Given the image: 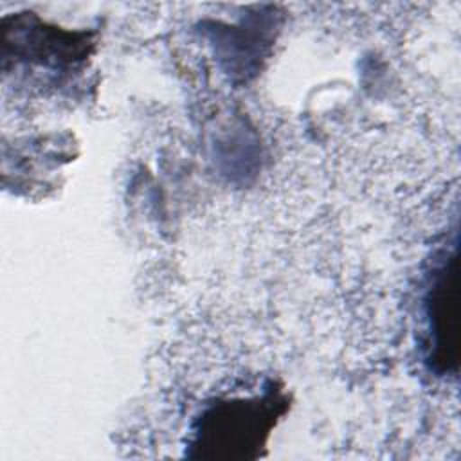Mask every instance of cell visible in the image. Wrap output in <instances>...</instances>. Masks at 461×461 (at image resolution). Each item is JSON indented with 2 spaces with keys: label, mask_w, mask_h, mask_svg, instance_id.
<instances>
[{
  "label": "cell",
  "mask_w": 461,
  "mask_h": 461,
  "mask_svg": "<svg viewBox=\"0 0 461 461\" xmlns=\"http://www.w3.org/2000/svg\"><path fill=\"white\" fill-rule=\"evenodd\" d=\"M456 259L450 261V267L443 263L432 277L430 292H429V321H430V335L434 340V358L436 362H441L447 367L448 357V346L452 342L448 340V333L452 331V326L448 324L450 319H454V270Z\"/></svg>",
  "instance_id": "6da1fadb"
}]
</instances>
